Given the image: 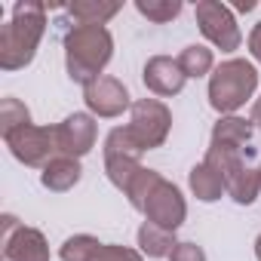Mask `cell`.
Here are the masks:
<instances>
[{"mask_svg": "<svg viewBox=\"0 0 261 261\" xmlns=\"http://www.w3.org/2000/svg\"><path fill=\"white\" fill-rule=\"evenodd\" d=\"M98 240L95 237H89V233H74V237H68L65 243H62V249H59V258L62 261H92V255L98 252Z\"/></svg>", "mask_w": 261, "mask_h": 261, "instance_id": "obj_23", "label": "cell"}, {"mask_svg": "<svg viewBox=\"0 0 261 261\" xmlns=\"http://www.w3.org/2000/svg\"><path fill=\"white\" fill-rule=\"evenodd\" d=\"M142 80H145L148 92H154L157 98H172L188 83L178 59H172V56H151L142 68Z\"/></svg>", "mask_w": 261, "mask_h": 261, "instance_id": "obj_11", "label": "cell"}, {"mask_svg": "<svg viewBox=\"0 0 261 261\" xmlns=\"http://www.w3.org/2000/svg\"><path fill=\"white\" fill-rule=\"evenodd\" d=\"M258 4H255V0H237V4H233V10H240V13H252Z\"/></svg>", "mask_w": 261, "mask_h": 261, "instance_id": "obj_28", "label": "cell"}, {"mask_svg": "<svg viewBox=\"0 0 261 261\" xmlns=\"http://www.w3.org/2000/svg\"><path fill=\"white\" fill-rule=\"evenodd\" d=\"M188 185H191V194H194L200 203H215V200H221V194H227V191H224V178H221L218 169H212L206 160L197 163V166L188 172Z\"/></svg>", "mask_w": 261, "mask_h": 261, "instance_id": "obj_15", "label": "cell"}, {"mask_svg": "<svg viewBox=\"0 0 261 261\" xmlns=\"http://www.w3.org/2000/svg\"><path fill=\"white\" fill-rule=\"evenodd\" d=\"M95 139H98V123L89 111H74L56 126V142L62 157H74V160L86 157L95 148Z\"/></svg>", "mask_w": 261, "mask_h": 261, "instance_id": "obj_10", "label": "cell"}, {"mask_svg": "<svg viewBox=\"0 0 261 261\" xmlns=\"http://www.w3.org/2000/svg\"><path fill=\"white\" fill-rule=\"evenodd\" d=\"M83 101H86L89 114L101 117V120H114V117H123V111H133L129 89L111 74H101L98 80L83 86Z\"/></svg>", "mask_w": 261, "mask_h": 261, "instance_id": "obj_9", "label": "cell"}, {"mask_svg": "<svg viewBox=\"0 0 261 261\" xmlns=\"http://www.w3.org/2000/svg\"><path fill=\"white\" fill-rule=\"evenodd\" d=\"M46 34V4L40 0H19L13 19L0 28V68L22 71L34 62L37 46Z\"/></svg>", "mask_w": 261, "mask_h": 261, "instance_id": "obj_1", "label": "cell"}, {"mask_svg": "<svg viewBox=\"0 0 261 261\" xmlns=\"http://www.w3.org/2000/svg\"><path fill=\"white\" fill-rule=\"evenodd\" d=\"M255 258H258V261H261V233H258V237H255Z\"/></svg>", "mask_w": 261, "mask_h": 261, "instance_id": "obj_29", "label": "cell"}, {"mask_svg": "<svg viewBox=\"0 0 261 261\" xmlns=\"http://www.w3.org/2000/svg\"><path fill=\"white\" fill-rule=\"evenodd\" d=\"M145 166H142V160H136V157H105V175H108V181L117 188V191H123L126 194V188L133 185V178L142 172Z\"/></svg>", "mask_w": 261, "mask_h": 261, "instance_id": "obj_19", "label": "cell"}, {"mask_svg": "<svg viewBox=\"0 0 261 261\" xmlns=\"http://www.w3.org/2000/svg\"><path fill=\"white\" fill-rule=\"evenodd\" d=\"M22 126H31V111L25 108V101L7 95L4 101H0V136L7 139V136H13L16 129H22Z\"/></svg>", "mask_w": 261, "mask_h": 261, "instance_id": "obj_20", "label": "cell"}, {"mask_svg": "<svg viewBox=\"0 0 261 261\" xmlns=\"http://www.w3.org/2000/svg\"><path fill=\"white\" fill-rule=\"evenodd\" d=\"M4 258L7 261H49V243L43 230L19 224L13 233L4 237Z\"/></svg>", "mask_w": 261, "mask_h": 261, "instance_id": "obj_12", "label": "cell"}, {"mask_svg": "<svg viewBox=\"0 0 261 261\" xmlns=\"http://www.w3.org/2000/svg\"><path fill=\"white\" fill-rule=\"evenodd\" d=\"M175 246H178V240H175L172 230L157 227L151 221H145L139 227V252L142 255H148V258H169Z\"/></svg>", "mask_w": 261, "mask_h": 261, "instance_id": "obj_17", "label": "cell"}, {"mask_svg": "<svg viewBox=\"0 0 261 261\" xmlns=\"http://www.w3.org/2000/svg\"><path fill=\"white\" fill-rule=\"evenodd\" d=\"M249 120H252V126H255V129H261V98H255V101H252V114H249Z\"/></svg>", "mask_w": 261, "mask_h": 261, "instance_id": "obj_27", "label": "cell"}, {"mask_svg": "<svg viewBox=\"0 0 261 261\" xmlns=\"http://www.w3.org/2000/svg\"><path fill=\"white\" fill-rule=\"evenodd\" d=\"M142 215H145L151 224L166 227V230L175 233V230L185 224V218H188V200H185V194H181L172 181L160 178L157 188L151 191V197H148Z\"/></svg>", "mask_w": 261, "mask_h": 261, "instance_id": "obj_8", "label": "cell"}, {"mask_svg": "<svg viewBox=\"0 0 261 261\" xmlns=\"http://www.w3.org/2000/svg\"><path fill=\"white\" fill-rule=\"evenodd\" d=\"M163 175L157 172V169H142L136 178H133V185L126 188V200H129V206H133L136 212H142L145 209V203H148V197H151V191L157 188V181H160Z\"/></svg>", "mask_w": 261, "mask_h": 261, "instance_id": "obj_22", "label": "cell"}, {"mask_svg": "<svg viewBox=\"0 0 261 261\" xmlns=\"http://www.w3.org/2000/svg\"><path fill=\"white\" fill-rule=\"evenodd\" d=\"M123 7L117 0H74L68 7V16L77 25H108Z\"/></svg>", "mask_w": 261, "mask_h": 261, "instance_id": "obj_16", "label": "cell"}, {"mask_svg": "<svg viewBox=\"0 0 261 261\" xmlns=\"http://www.w3.org/2000/svg\"><path fill=\"white\" fill-rule=\"evenodd\" d=\"M4 142H7L10 154H13L19 163L31 166V169H43L49 160H56V157H59L56 126H34V123H31V126L16 129V133H13V136H7Z\"/></svg>", "mask_w": 261, "mask_h": 261, "instance_id": "obj_7", "label": "cell"}, {"mask_svg": "<svg viewBox=\"0 0 261 261\" xmlns=\"http://www.w3.org/2000/svg\"><path fill=\"white\" fill-rule=\"evenodd\" d=\"M169 261H206V252H203V246H197L194 240H185V243H178V246L172 249Z\"/></svg>", "mask_w": 261, "mask_h": 261, "instance_id": "obj_25", "label": "cell"}, {"mask_svg": "<svg viewBox=\"0 0 261 261\" xmlns=\"http://www.w3.org/2000/svg\"><path fill=\"white\" fill-rule=\"evenodd\" d=\"M258 89V71L252 62L246 59H227L221 65H215V71L209 74V108L221 117L237 114L249 98H255Z\"/></svg>", "mask_w": 261, "mask_h": 261, "instance_id": "obj_3", "label": "cell"}, {"mask_svg": "<svg viewBox=\"0 0 261 261\" xmlns=\"http://www.w3.org/2000/svg\"><path fill=\"white\" fill-rule=\"evenodd\" d=\"M249 53H252V59L255 62H261V22L252 28V34H249Z\"/></svg>", "mask_w": 261, "mask_h": 261, "instance_id": "obj_26", "label": "cell"}, {"mask_svg": "<svg viewBox=\"0 0 261 261\" xmlns=\"http://www.w3.org/2000/svg\"><path fill=\"white\" fill-rule=\"evenodd\" d=\"M252 136H255L252 120L230 114V117H218V120H215V126H212V142H209V145L233 148V151H246L249 142H252Z\"/></svg>", "mask_w": 261, "mask_h": 261, "instance_id": "obj_13", "label": "cell"}, {"mask_svg": "<svg viewBox=\"0 0 261 261\" xmlns=\"http://www.w3.org/2000/svg\"><path fill=\"white\" fill-rule=\"evenodd\" d=\"M92 261H145V255L133 246H117V243H101Z\"/></svg>", "mask_w": 261, "mask_h": 261, "instance_id": "obj_24", "label": "cell"}, {"mask_svg": "<svg viewBox=\"0 0 261 261\" xmlns=\"http://www.w3.org/2000/svg\"><path fill=\"white\" fill-rule=\"evenodd\" d=\"M129 133L142 145V151H157L166 145L169 133H172V111L166 108V101L160 98H139L133 101L129 111Z\"/></svg>", "mask_w": 261, "mask_h": 261, "instance_id": "obj_5", "label": "cell"}, {"mask_svg": "<svg viewBox=\"0 0 261 261\" xmlns=\"http://www.w3.org/2000/svg\"><path fill=\"white\" fill-rule=\"evenodd\" d=\"M203 160L212 169H218V175L224 178V191L237 206H252L258 200V194H261V166L249 163V148L233 151V148L209 145Z\"/></svg>", "mask_w": 261, "mask_h": 261, "instance_id": "obj_4", "label": "cell"}, {"mask_svg": "<svg viewBox=\"0 0 261 261\" xmlns=\"http://www.w3.org/2000/svg\"><path fill=\"white\" fill-rule=\"evenodd\" d=\"M194 19L200 25V34L221 53H233L243 43V31L237 25V16L221 0H200L194 7Z\"/></svg>", "mask_w": 261, "mask_h": 261, "instance_id": "obj_6", "label": "cell"}, {"mask_svg": "<svg viewBox=\"0 0 261 261\" xmlns=\"http://www.w3.org/2000/svg\"><path fill=\"white\" fill-rule=\"evenodd\" d=\"M80 178H83V166H80V160H74V157H62V154H59L56 160H49V163L40 169V185H43L46 191H53V194H65V191L77 188Z\"/></svg>", "mask_w": 261, "mask_h": 261, "instance_id": "obj_14", "label": "cell"}, {"mask_svg": "<svg viewBox=\"0 0 261 261\" xmlns=\"http://www.w3.org/2000/svg\"><path fill=\"white\" fill-rule=\"evenodd\" d=\"M136 10H139V16H145L148 22L166 25V22H172V19L181 16L185 4H181V0H136Z\"/></svg>", "mask_w": 261, "mask_h": 261, "instance_id": "obj_21", "label": "cell"}, {"mask_svg": "<svg viewBox=\"0 0 261 261\" xmlns=\"http://www.w3.org/2000/svg\"><path fill=\"white\" fill-rule=\"evenodd\" d=\"M68 77L80 86H89L101 77L114 59V37L105 25H71L62 37Z\"/></svg>", "mask_w": 261, "mask_h": 261, "instance_id": "obj_2", "label": "cell"}, {"mask_svg": "<svg viewBox=\"0 0 261 261\" xmlns=\"http://www.w3.org/2000/svg\"><path fill=\"white\" fill-rule=\"evenodd\" d=\"M178 65H181V71H185L188 80H200V77H206V74L215 71V56H212L209 46L191 43V46H185L178 53Z\"/></svg>", "mask_w": 261, "mask_h": 261, "instance_id": "obj_18", "label": "cell"}]
</instances>
